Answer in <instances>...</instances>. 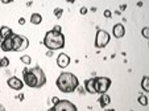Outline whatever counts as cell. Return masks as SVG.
<instances>
[{
    "label": "cell",
    "mask_w": 149,
    "mask_h": 111,
    "mask_svg": "<svg viewBox=\"0 0 149 111\" xmlns=\"http://www.w3.org/2000/svg\"><path fill=\"white\" fill-rule=\"evenodd\" d=\"M0 111H5V108H4L3 105H0Z\"/></svg>",
    "instance_id": "cell-30"
},
{
    "label": "cell",
    "mask_w": 149,
    "mask_h": 111,
    "mask_svg": "<svg viewBox=\"0 0 149 111\" xmlns=\"http://www.w3.org/2000/svg\"><path fill=\"white\" fill-rule=\"evenodd\" d=\"M53 13H54V16H56V18H61L63 16V8H54V11H53Z\"/></svg>",
    "instance_id": "cell-19"
},
{
    "label": "cell",
    "mask_w": 149,
    "mask_h": 111,
    "mask_svg": "<svg viewBox=\"0 0 149 111\" xmlns=\"http://www.w3.org/2000/svg\"><path fill=\"white\" fill-rule=\"evenodd\" d=\"M20 60H21V62L25 64V65H31V62H32V58L29 57V56H22Z\"/></svg>",
    "instance_id": "cell-20"
},
{
    "label": "cell",
    "mask_w": 149,
    "mask_h": 111,
    "mask_svg": "<svg viewBox=\"0 0 149 111\" xmlns=\"http://www.w3.org/2000/svg\"><path fill=\"white\" fill-rule=\"evenodd\" d=\"M69 64H70V57L67 54H65V53H61L58 56V58H57V65L61 69H65L69 66Z\"/></svg>",
    "instance_id": "cell-10"
},
{
    "label": "cell",
    "mask_w": 149,
    "mask_h": 111,
    "mask_svg": "<svg viewBox=\"0 0 149 111\" xmlns=\"http://www.w3.org/2000/svg\"><path fill=\"white\" fill-rule=\"evenodd\" d=\"M125 9H127V5H125V4H121L120 5V12H123V11H125Z\"/></svg>",
    "instance_id": "cell-26"
},
{
    "label": "cell",
    "mask_w": 149,
    "mask_h": 111,
    "mask_svg": "<svg viewBox=\"0 0 149 111\" xmlns=\"http://www.w3.org/2000/svg\"><path fill=\"white\" fill-rule=\"evenodd\" d=\"M22 81L24 85L29 87H34V89H40L46 83V75L44 73V70L38 66L36 68L22 69Z\"/></svg>",
    "instance_id": "cell-1"
},
{
    "label": "cell",
    "mask_w": 149,
    "mask_h": 111,
    "mask_svg": "<svg viewBox=\"0 0 149 111\" xmlns=\"http://www.w3.org/2000/svg\"><path fill=\"white\" fill-rule=\"evenodd\" d=\"M49 111H78L74 103H71L67 99H59L58 103L53 105V107L49 108Z\"/></svg>",
    "instance_id": "cell-7"
},
{
    "label": "cell",
    "mask_w": 149,
    "mask_h": 111,
    "mask_svg": "<svg viewBox=\"0 0 149 111\" xmlns=\"http://www.w3.org/2000/svg\"><path fill=\"white\" fill-rule=\"evenodd\" d=\"M31 23L34 25H38L42 23V16L40 15V13H32L31 16Z\"/></svg>",
    "instance_id": "cell-15"
},
{
    "label": "cell",
    "mask_w": 149,
    "mask_h": 111,
    "mask_svg": "<svg viewBox=\"0 0 149 111\" xmlns=\"http://www.w3.org/2000/svg\"><path fill=\"white\" fill-rule=\"evenodd\" d=\"M94 79V89L95 94H106L111 86V79L108 77H95Z\"/></svg>",
    "instance_id": "cell-4"
},
{
    "label": "cell",
    "mask_w": 149,
    "mask_h": 111,
    "mask_svg": "<svg viewBox=\"0 0 149 111\" xmlns=\"http://www.w3.org/2000/svg\"><path fill=\"white\" fill-rule=\"evenodd\" d=\"M111 11H110V9H106V11H104V17H107V18H111Z\"/></svg>",
    "instance_id": "cell-23"
},
{
    "label": "cell",
    "mask_w": 149,
    "mask_h": 111,
    "mask_svg": "<svg viewBox=\"0 0 149 111\" xmlns=\"http://www.w3.org/2000/svg\"><path fill=\"white\" fill-rule=\"evenodd\" d=\"M58 102H59V98H58V97H53V98H52V103H53V105L58 103Z\"/></svg>",
    "instance_id": "cell-24"
},
{
    "label": "cell",
    "mask_w": 149,
    "mask_h": 111,
    "mask_svg": "<svg viewBox=\"0 0 149 111\" xmlns=\"http://www.w3.org/2000/svg\"><path fill=\"white\" fill-rule=\"evenodd\" d=\"M141 87H143L144 91H149V78L146 77H143V81H141Z\"/></svg>",
    "instance_id": "cell-16"
},
{
    "label": "cell",
    "mask_w": 149,
    "mask_h": 111,
    "mask_svg": "<svg viewBox=\"0 0 149 111\" xmlns=\"http://www.w3.org/2000/svg\"><path fill=\"white\" fill-rule=\"evenodd\" d=\"M17 98H19V99H20V101H22V99H24V94H20V95H19V97H17Z\"/></svg>",
    "instance_id": "cell-29"
},
{
    "label": "cell",
    "mask_w": 149,
    "mask_h": 111,
    "mask_svg": "<svg viewBox=\"0 0 149 111\" xmlns=\"http://www.w3.org/2000/svg\"><path fill=\"white\" fill-rule=\"evenodd\" d=\"M19 24H20V25H24V24H25V18H22V17L19 18Z\"/></svg>",
    "instance_id": "cell-27"
},
{
    "label": "cell",
    "mask_w": 149,
    "mask_h": 111,
    "mask_svg": "<svg viewBox=\"0 0 149 111\" xmlns=\"http://www.w3.org/2000/svg\"><path fill=\"white\" fill-rule=\"evenodd\" d=\"M110 42V33L104 29H98L95 36V48L100 49V48H104L107 46Z\"/></svg>",
    "instance_id": "cell-5"
},
{
    "label": "cell",
    "mask_w": 149,
    "mask_h": 111,
    "mask_svg": "<svg viewBox=\"0 0 149 111\" xmlns=\"http://www.w3.org/2000/svg\"><path fill=\"white\" fill-rule=\"evenodd\" d=\"M112 32H114V36L116 38H121V37H124L125 34V28L123 24H115L114 28H112Z\"/></svg>",
    "instance_id": "cell-11"
},
{
    "label": "cell",
    "mask_w": 149,
    "mask_h": 111,
    "mask_svg": "<svg viewBox=\"0 0 149 111\" xmlns=\"http://www.w3.org/2000/svg\"><path fill=\"white\" fill-rule=\"evenodd\" d=\"M84 89H86L87 92H90V94H95V89H94V79L90 78V79H87L84 82Z\"/></svg>",
    "instance_id": "cell-14"
},
{
    "label": "cell",
    "mask_w": 149,
    "mask_h": 111,
    "mask_svg": "<svg viewBox=\"0 0 149 111\" xmlns=\"http://www.w3.org/2000/svg\"><path fill=\"white\" fill-rule=\"evenodd\" d=\"M104 111H115L114 108H107V110H104Z\"/></svg>",
    "instance_id": "cell-31"
},
{
    "label": "cell",
    "mask_w": 149,
    "mask_h": 111,
    "mask_svg": "<svg viewBox=\"0 0 149 111\" xmlns=\"http://www.w3.org/2000/svg\"><path fill=\"white\" fill-rule=\"evenodd\" d=\"M111 103V98H110L108 94H100V98H99V105L102 108H104L107 105H110Z\"/></svg>",
    "instance_id": "cell-13"
},
{
    "label": "cell",
    "mask_w": 149,
    "mask_h": 111,
    "mask_svg": "<svg viewBox=\"0 0 149 111\" xmlns=\"http://www.w3.org/2000/svg\"><path fill=\"white\" fill-rule=\"evenodd\" d=\"M7 85H8L11 89L19 91V90H21L22 86H24V81H21L17 77H11V78H8V81H7Z\"/></svg>",
    "instance_id": "cell-8"
},
{
    "label": "cell",
    "mask_w": 149,
    "mask_h": 111,
    "mask_svg": "<svg viewBox=\"0 0 149 111\" xmlns=\"http://www.w3.org/2000/svg\"><path fill=\"white\" fill-rule=\"evenodd\" d=\"M131 111H133V110H131Z\"/></svg>",
    "instance_id": "cell-32"
},
{
    "label": "cell",
    "mask_w": 149,
    "mask_h": 111,
    "mask_svg": "<svg viewBox=\"0 0 149 111\" xmlns=\"http://www.w3.org/2000/svg\"><path fill=\"white\" fill-rule=\"evenodd\" d=\"M13 40V52H21V50H25L29 45V41L27 37L20 36V34H15L12 36Z\"/></svg>",
    "instance_id": "cell-6"
},
{
    "label": "cell",
    "mask_w": 149,
    "mask_h": 111,
    "mask_svg": "<svg viewBox=\"0 0 149 111\" xmlns=\"http://www.w3.org/2000/svg\"><path fill=\"white\" fill-rule=\"evenodd\" d=\"M46 56H48V57H52V56H53V52H52V50H49V52L46 53Z\"/></svg>",
    "instance_id": "cell-28"
},
{
    "label": "cell",
    "mask_w": 149,
    "mask_h": 111,
    "mask_svg": "<svg viewBox=\"0 0 149 111\" xmlns=\"http://www.w3.org/2000/svg\"><path fill=\"white\" fill-rule=\"evenodd\" d=\"M13 34L12 29L8 27H1L0 28V37H1V40H5L8 37H11Z\"/></svg>",
    "instance_id": "cell-12"
},
{
    "label": "cell",
    "mask_w": 149,
    "mask_h": 111,
    "mask_svg": "<svg viewBox=\"0 0 149 111\" xmlns=\"http://www.w3.org/2000/svg\"><path fill=\"white\" fill-rule=\"evenodd\" d=\"M53 32H56V33H62V28L59 27V25H56V27L52 29Z\"/></svg>",
    "instance_id": "cell-22"
},
{
    "label": "cell",
    "mask_w": 149,
    "mask_h": 111,
    "mask_svg": "<svg viewBox=\"0 0 149 111\" xmlns=\"http://www.w3.org/2000/svg\"><path fill=\"white\" fill-rule=\"evenodd\" d=\"M139 103L141 106H148V97L145 95V94H140L139 95Z\"/></svg>",
    "instance_id": "cell-17"
},
{
    "label": "cell",
    "mask_w": 149,
    "mask_h": 111,
    "mask_svg": "<svg viewBox=\"0 0 149 111\" xmlns=\"http://www.w3.org/2000/svg\"><path fill=\"white\" fill-rule=\"evenodd\" d=\"M143 36H144V38H149V29H148V27L143 28Z\"/></svg>",
    "instance_id": "cell-21"
},
{
    "label": "cell",
    "mask_w": 149,
    "mask_h": 111,
    "mask_svg": "<svg viewBox=\"0 0 149 111\" xmlns=\"http://www.w3.org/2000/svg\"><path fill=\"white\" fill-rule=\"evenodd\" d=\"M56 85L58 87L59 91L62 92H73L78 89L79 86V81H78L77 75H74L73 73L65 71L57 78Z\"/></svg>",
    "instance_id": "cell-2"
},
{
    "label": "cell",
    "mask_w": 149,
    "mask_h": 111,
    "mask_svg": "<svg viewBox=\"0 0 149 111\" xmlns=\"http://www.w3.org/2000/svg\"><path fill=\"white\" fill-rule=\"evenodd\" d=\"M86 13H87V8L86 7H82L81 8V15H86Z\"/></svg>",
    "instance_id": "cell-25"
},
{
    "label": "cell",
    "mask_w": 149,
    "mask_h": 111,
    "mask_svg": "<svg viewBox=\"0 0 149 111\" xmlns=\"http://www.w3.org/2000/svg\"><path fill=\"white\" fill-rule=\"evenodd\" d=\"M42 42L52 52L58 49H63V46H65V36H63V33H56L53 31H49L45 34V38H44Z\"/></svg>",
    "instance_id": "cell-3"
},
{
    "label": "cell",
    "mask_w": 149,
    "mask_h": 111,
    "mask_svg": "<svg viewBox=\"0 0 149 111\" xmlns=\"http://www.w3.org/2000/svg\"><path fill=\"white\" fill-rule=\"evenodd\" d=\"M10 58L8 57H3V58H0V68H7V66H10Z\"/></svg>",
    "instance_id": "cell-18"
},
{
    "label": "cell",
    "mask_w": 149,
    "mask_h": 111,
    "mask_svg": "<svg viewBox=\"0 0 149 111\" xmlns=\"http://www.w3.org/2000/svg\"><path fill=\"white\" fill-rule=\"evenodd\" d=\"M13 36V34H12ZM12 36L5 38V40H1L0 41V48L3 52H13V40H12Z\"/></svg>",
    "instance_id": "cell-9"
}]
</instances>
